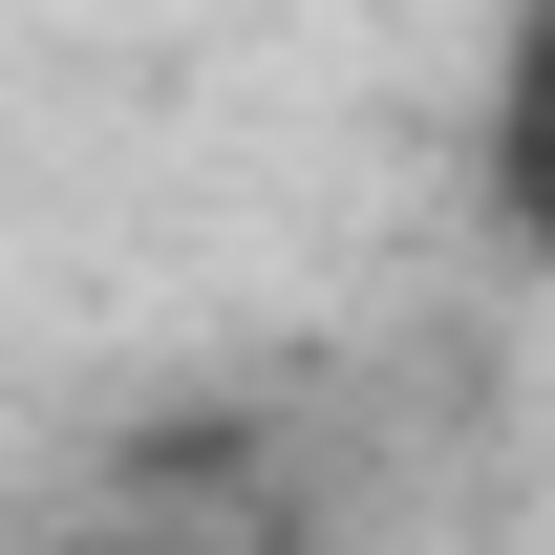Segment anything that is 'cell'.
Listing matches in <instances>:
<instances>
[{
    "instance_id": "1",
    "label": "cell",
    "mask_w": 555,
    "mask_h": 555,
    "mask_svg": "<svg viewBox=\"0 0 555 555\" xmlns=\"http://www.w3.org/2000/svg\"><path fill=\"white\" fill-rule=\"evenodd\" d=\"M470 214H491V235L555 278V0L491 43V107H470Z\"/></svg>"
},
{
    "instance_id": "2",
    "label": "cell",
    "mask_w": 555,
    "mask_h": 555,
    "mask_svg": "<svg viewBox=\"0 0 555 555\" xmlns=\"http://www.w3.org/2000/svg\"><path fill=\"white\" fill-rule=\"evenodd\" d=\"M43 555H171V534H43Z\"/></svg>"
}]
</instances>
